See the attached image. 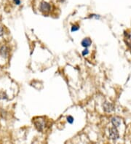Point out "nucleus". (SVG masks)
<instances>
[{"label":"nucleus","mask_w":131,"mask_h":144,"mask_svg":"<svg viewBox=\"0 0 131 144\" xmlns=\"http://www.w3.org/2000/svg\"><path fill=\"white\" fill-rule=\"evenodd\" d=\"M109 136L111 137V139H112L113 141H117V139H119V133H118V130H117V127H112V128H110L109 129Z\"/></svg>","instance_id":"f257e3e1"},{"label":"nucleus","mask_w":131,"mask_h":144,"mask_svg":"<svg viewBox=\"0 0 131 144\" xmlns=\"http://www.w3.org/2000/svg\"><path fill=\"white\" fill-rule=\"evenodd\" d=\"M41 12L42 13H48L50 11L51 6L49 3H47L46 2H42L40 4V7H39Z\"/></svg>","instance_id":"f03ea898"},{"label":"nucleus","mask_w":131,"mask_h":144,"mask_svg":"<svg viewBox=\"0 0 131 144\" xmlns=\"http://www.w3.org/2000/svg\"><path fill=\"white\" fill-rule=\"evenodd\" d=\"M103 107H104V110L106 112H111V111L114 110V106L110 103H109V102H105Z\"/></svg>","instance_id":"7ed1b4c3"},{"label":"nucleus","mask_w":131,"mask_h":144,"mask_svg":"<svg viewBox=\"0 0 131 144\" xmlns=\"http://www.w3.org/2000/svg\"><path fill=\"white\" fill-rule=\"evenodd\" d=\"M91 44H92V41H91L90 38H84V39L82 41V42H81L82 46L85 47V48L90 47L91 45Z\"/></svg>","instance_id":"20e7f679"},{"label":"nucleus","mask_w":131,"mask_h":144,"mask_svg":"<svg viewBox=\"0 0 131 144\" xmlns=\"http://www.w3.org/2000/svg\"><path fill=\"white\" fill-rule=\"evenodd\" d=\"M0 55L4 57H7L8 55V48L6 46H2L0 48Z\"/></svg>","instance_id":"39448f33"},{"label":"nucleus","mask_w":131,"mask_h":144,"mask_svg":"<svg viewBox=\"0 0 131 144\" xmlns=\"http://www.w3.org/2000/svg\"><path fill=\"white\" fill-rule=\"evenodd\" d=\"M111 123L114 125V127H118L121 124V119L118 117H114L111 119Z\"/></svg>","instance_id":"423d86ee"},{"label":"nucleus","mask_w":131,"mask_h":144,"mask_svg":"<svg viewBox=\"0 0 131 144\" xmlns=\"http://www.w3.org/2000/svg\"><path fill=\"white\" fill-rule=\"evenodd\" d=\"M34 124H35V127L37 129V130L39 131V132H42L43 130L44 127V122H34Z\"/></svg>","instance_id":"0eeeda50"},{"label":"nucleus","mask_w":131,"mask_h":144,"mask_svg":"<svg viewBox=\"0 0 131 144\" xmlns=\"http://www.w3.org/2000/svg\"><path fill=\"white\" fill-rule=\"evenodd\" d=\"M79 25H73L71 26V32H75V31H77L79 29Z\"/></svg>","instance_id":"6e6552de"},{"label":"nucleus","mask_w":131,"mask_h":144,"mask_svg":"<svg viewBox=\"0 0 131 144\" xmlns=\"http://www.w3.org/2000/svg\"><path fill=\"white\" fill-rule=\"evenodd\" d=\"M66 120H67V122L69 124H73L74 119V118H73V117H71V116H68L67 117H66Z\"/></svg>","instance_id":"1a4fd4ad"},{"label":"nucleus","mask_w":131,"mask_h":144,"mask_svg":"<svg viewBox=\"0 0 131 144\" xmlns=\"http://www.w3.org/2000/svg\"><path fill=\"white\" fill-rule=\"evenodd\" d=\"M0 99H7V94L4 92H2L0 93Z\"/></svg>","instance_id":"9d476101"},{"label":"nucleus","mask_w":131,"mask_h":144,"mask_svg":"<svg viewBox=\"0 0 131 144\" xmlns=\"http://www.w3.org/2000/svg\"><path fill=\"white\" fill-rule=\"evenodd\" d=\"M88 54H89V50H88L87 48H85L84 50H82V56H86Z\"/></svg>","instance_id":"9b49d317"},{"label":"nucleus","mask_w":131,"mask_h":144,"mask_svg":"<svg viewBox=\"0 0 131 144\" xmlns=\"http://www.w3.org/2000/svg\"><path fill=\"white\" fill-rule=\"evenodd\" d=\"M13 2H14V3L16 5H20V0H13Z\"/></svg>","instance_id":"f8f14e48"},{"label":"nucleus","mask_w":131,"mask_h":144,"mask_svg":"<svg viewBox=\"0 0 131 144\" xmlns=\"http://www.w3.org/2000/svg\"><path fill=\"white\" fill-rule=\"evenodd\" d=\"M4 34V28L2 27H0V37H2Z\"/></svg>","instance_id":"ddd939ff"},{"label":"nucleus","mask_w":131,"mask_h":144,"mask_svg":"<svg viewBox=\"0 0 131 144\" xmlns=\"http://www.w3.org/2000/svg\"><path fill=\"white\" fill-rule=\"evenodd\" d=\"M90 18H98L99 16L97 15H94V14H93V15H90Z\"/></svg>","instance_id":"4468645a"}]
</instances>
